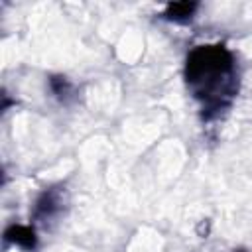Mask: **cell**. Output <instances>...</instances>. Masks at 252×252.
Listing matches in <instances>:
<instances>
[{
  "label": "cell",
  "mask_w": 252,
  "mask_h": 252,
  "mask_svg": "<svg viewBox=\"0 0 252 252\" xmlns=\"http://www.w3.org/2000/svg\"><path fill=\"white\" fill-rule=\"evenodd\" d=\"M185 79L207 118L222 112L238 91L234 57L222 45H199L193 49L187 55Z\"/></svg>",
  "instance_id": "cell-1"
},
{
  "label": "cell",
  "mask_w": 252,
  "mask_h": 252,
  "mask_svg": "<svg viewBox=\"0 0 252 252\" xmlns=\"http://www.w3.org/2000/svg\"><path fill=\"white\" fill-rule=\"evenodd\" d=\"M61 209V195L57 191H47L39 197L35 205V217L37 219H49Z\"/></svg>",
  "instance_id": "cell-2"
},
{
  "label": "cell",
  "mask_w": 252,
  "mask_h": 252,
  "mask_svg": "<svg viewBox=\"0 0 252 252\" xmlns=\"http://www.w3.org/2000/svg\"><path fill=\"white\" fill-rule=\"evenodd\" d=\"M195 8H197V4H171L163 16L173 22H187V20H191V14Z\"/></svg>",
  "instance_id": "cell-3"
},
{
  "label": "cell",
  "mask_w": 252,
  "mask_h": 252,
  "mask_svg": "<svg viewBox=\"0 0 252 252\" xmlns=\"http://www.w3.org/2000/svg\"><path fill=\"white\" fill-rule=\"evenodd\" d=\"M8 232H10V234H16V236H6L8 240L14 238L18 244H22V246H26V248H32V246L35 244L33 232H32L30 228H24V226H12Z\"/></svg>",
  "instance_id": "cell-4"
}]
</instances>
